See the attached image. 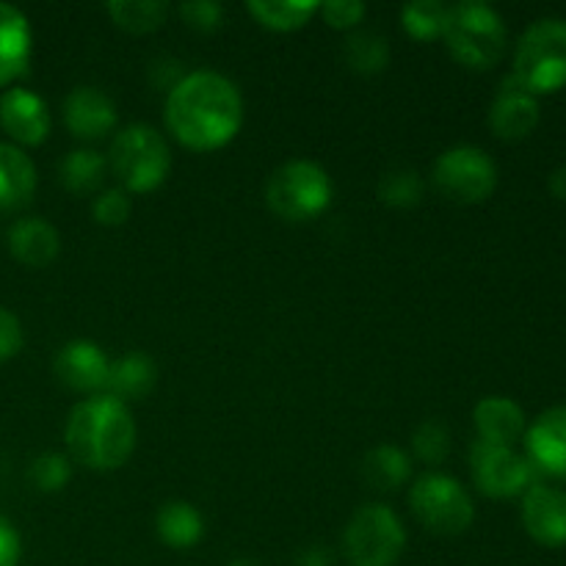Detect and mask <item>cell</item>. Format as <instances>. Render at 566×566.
Segmentation results:
<instances>
[{
  "label": "cell",
  "mask_w": 566,
  "mask_h": 566,
  "mask_svg": "<svg viewBox=\"0 0 566 566\" xmlns=\"http://www.w3.org/2000/svg\"><path fill=\"white\" fill-rule=\"evenodd\" d=\"M166 130L186 149L216 153L241 133L243 97L241 88L219 72H188L164 105Z\"/></svg>",
  "instance_id": "6da1fadb"
},
{
  "label": "cell",
  "mask_w": 566,
  "mask_h": 566,
  "mask_svg": "<svg viewBox=\"0 0 566 566\" xmlns=\"http://www.w3.org/2000/svg\"><path fill=\"white\" fill-rule=\"evenodd\" d=\"M136 423L127 403L108 392L77 401L64 426L70 457L97 473L125 468L136 451Z\"/></svg>",
  "instance_id": "7a4b0ae2"
},
{
  "label": "cell",
  "mask_w": 566,
  "mask_h": 566,
  "mask_svg": "<svg viewBox=\"0 0 566 566\" xmlns=\"http://www.w3.org/2000/svg\"><path fill=\"white\" fill-rule=\"evenodd\" d=\"M446 48L468 70H490L506 50L503 17L484 0H462L448 6Z\"/></svg>",
  "instance_id": "3957f363"
},
{
  "label": "cell",
  "mask_w": 566,
  "mask_h": 566,
  "mask_svg": "<svg viewBox=\"0 0 566 566\" xmlns=\"http://www.w3.org/2000/svg\"><path fill=\"white\" fill-rule=\"evenodd\" d=\"M108 166L122 191L149 193L164 186L171 169V149L164 133L149 125H127L114 136L108 149Z\"/></svg>",
  "instance_id": "277c9868"
},
{
  "label": "cell",
  "mask_w": 566,
  "mask_h": 566,
  "mask_svg": "<svg viewBox=\"0 0 566 566\" xmlns=\"http://www.w3.org/2000/svg\"><path fill=\"white\" fill-rule=\"evenodd\" d=\"M332 197L335 186L329 171L313 160H287L269 177L265 186V202L271 213L291 224L318 219L332 205Z\"/></svg>",
  "instance_id": "5b68a950"
},
{
  "label": "cell",
  "mask_w": 566,
  "mask_h": 566,
  "mask_svg": "<svg viewBox=\"0 0 566 566\" xmlns=\"http://www.w3.org/2000/svg\"><path fill=\"white\" fill-rule=\"evenodd\" d=\"M514 77L531 94L556 92L566 83V20L545 17L528 25L514 50Z\"/></svg>",
  "instance_id": "8992f818"
},
{
  "label": "cell",
  "mask_w": 566,
  "mask_h": 566,
  "mask_svg": "<svg viewBox=\"0 0 566 566\" xmlns=\"http://www.w3.org/2000/svg\"><path fill=\"white\" fill-rule=\"evenodd\" d=\"M407 547L401 517L385 503L357 509L343 531V556L352 566H396Z\"/></svg>",
  "instance_id": "52a82bcc"
},
{
  "label": "cell",
  "mask_w": 566,
  "mask_h": 566,
  "mask_svg": "<svg viewBox=\"0 0 566 566\" xmlns=\"http://www.w3.org/2000/svg\"><path fill=\"white\" fill-rule=\"evenodd\" d=\"M409 509L423 528L440 536H459L473 525L475 506L462 484L446 473H423L409 486Z\"/></svg>",
  "instance_id": "ba28073f"
},
{
  "label": "cell",
  "mask_w": 566,
  "mask_h": 566,
  "mask_svg": "<svg viewBox=\"0 0 566 566\" xmlns=\"http://www.w3.org/2000/svg\"><path fill=\"white\" fill-rule=\"evenodd\" d=\"M431 182L448 202L479 205L495 191L497 166L481 147L459 144L437 158L434 169H431Z\"/></svg>",
  "instance_id": "9c48e42d"
},
{
  "label": "cell",
  "mask_w": 566,
  "mask_h": 566,
  "mask_svg": "<svg viewBox=\"0 0 566 566\" xmlns=\"http://www.w3.org/2000/svg\"><path fill=\"white\" fill-rule=\"evenodd\" d=\"M470 470H473L475 486L490 497L523 495L528 486L536 484V468L512 446L475 440L470 448Z\"/></svg>",
  "instance_id": "30bf717a"
},
{
  "label": "cell",
  "mask_w": 566,
  "mask_h": 566,
  "mask_svg": "<svg viewBox=\"0 0 566 566\" xmlns=\"http://www.w3.org/2000/svg\"><path fill=\"white\" fill-rule=\"evenodd\" d=\"M0 127L14 147H39L48 142L53 119L48 103L36 92L11 86L0 94Z\"/></svg>",
  "instance_id": "8fae6325"
},
{
  "label": "cell",
  "mask_w": 566,
  "mask_h": 566,
  "mask_svg": "<svg viewBox=\"0 0 566 566\" xmlns=\"http://www.w3.org/2000/svg\"><path fill=\"white\" fill-rule=\"evenodd\" d=\"M116 103L97 86H75L64 99V125L81 142H99L116 130Z\"/></svg>",
  "instance_id": "7c38bea8"
},
{
  "label": "cell",
  "mask_w": 566,
  "mask_h": 566,
  "mask_svg": "<svg viewBox=\"0 0 566 566\" xmlns=\"http://www.w3.org/2000/svg\"><path fill=\"white\" fill-rule=\"evenodd\" d=\"M53 370L64 387L75 392H99L108 387L111 359L105 357L103 348L92 340H72L55 354Z\"/></svg>",
  "instance_id": "4fadbf2b"
},
{
  "label": "cell",
  "mask_w": 566,
  "mask_h": 566,
  "mask_svg": "<svg viewBox=\"0 0 566 566\" xmlns=\"http://www.w3.org/2000/svg\"><path fill=\"white\" fill-rule=\"evenodd\" d=\"M523 525L539 545H566V492L536 481L523 492Z\"/></svg>",
  "instance_id": "5bb4252c"
},
{
  "label": "cell",
  "mask_w": 566,
  "mask_h": 566,
  "mask_svg": "<svg viewBox=\"0 0 566 566\" xmlns=\"http://www.w3.org/2000/svg\"><path fill=\"white\" fill-rule=\"evenodd\" d=\"M536 125H539V103L517 77L509 75L497 88V97L490 108V127L495 136L517 142L528 136Z\"/></svg>",
  "instance_id": "9a60e30c"
},
{
  "label": "cell",
  "mask_w": 566,
  "mask_h": 566,
  "mask_svg": "<svg viewBox=\"0 0 566 566\" xmlns=\"http://www.w3.org/2000/svg\"><path fill=\"white\" fill-rule=\"evenodd\" d=\"M528 462L539 473L562 475L566 479V403L551 407L525 431Z\"/></svg>",
  "instance_id": "2e32d148"
},
{
  "label": "cell",
  "mask_w": 566,
  "mask_h": 566,
  "mask_svg": "<svg viewBox=\"0 0 566 566\" xmlns=\"http://www.w3.org/2000/svg\"><path fill=\"white\" fill-rule=\"evenodd\" d=\"M33 53L31 22L17 6L0 3V88L28 72Z\"/></svg>",
  "instance_id": "e0dca14e"
},
{
  "label": "cell",
  "mask_w": 566,
  "mask_h": 566,
  "mask_svg": "<svg viewBox=\"0 0 566 566\" xmlns=\"http://www.w3.org/2000/svg\"><path fill=\"white\" fill-rule=\"evenodd\" d=\"M9 252L28 269H44L61 252V235L48 219L25 216L9 227Z\"/></svg>",
  "instance_id": "ac0fdd59"
},
{
  "label": "cell",
  "mask_w": 566,
  "mask_h": 566,
  "mask_svg": "<svg viewBox=\"0 0 566 566\" xmlns=\"http://www.w3.org/2000/svg\"><path fill=\"white\" fill-rule=\"evenodd\" d=\"M36 166L25 149L0 142V210H20L36 193Z\"/></svg>",
  "instance_id": "d6986e66"
},
{
  "label": "cell",
  "mask_w": 566,
  "mask_h": 566,
  "mask_svg": "<svg viewBox=\"0 0 566 566\" xmlns=\"http://www.w3.org/2000/svg\"><path fill=\"white\" fill-rule=\"evenodd\" d=\"M473 423L475 431H479V440L495 442V446H512L525 431V412L512 398L490 396L475 403Z\"/></svg>",
  "instance_id": "ffe728a7"
},
{
  "label": "cell",
  "mask_w": 566,
  "mask_h": 566,
  "mask_svg": "<svg viewBox=\"0 0 566 566\" xmlns=\"http://www.w3.org/2000/svg\"><path fill=\"white\" fill-rule=\"evenodd\" d=\"M155 381H158V365H155V359L144 352H127L116 363H111L105 392L125 403L142 401L144 396L153 392Z\"/></svg>",
  "instance_id": "44dd1931"
},
{
  "label": "cell",
  "mask_w": 566,
  "mask_h": 566,
  "mask_svg": "<svg viewBox=\"0 0 566 566\" xmlns=\"http://www.w3.org/2000/svg\"><path fill=\"white\" fill-rule=\"evenodd\" d=\"M155 531L171 551H191L202 542L205 520L197 506L186 501H166L155 514Z\"/></svg>",
  "instance_id": "7402d4cb"
},
{
  "label": "cell",
  "mask_w": 566,
  "mask_h": 566,
  "mask_svg": "<svg viewBox=\"0 0 566 566\" xmlns=\"http://www.w3.org/2000/svg\"><path fill=\"white\" fill-rule=\"evenodd\" d=\"M363 479L379 492H396L412 479V459L398 446H376L363 459Z\"/></svg>",
  "instance_id": "603a6c76"
},
{
  "label": "cell",
  "mask_w": 566,
  "mask_h": 566,
  "mask_svg": "<svg viewBox=\"0 0 566 566\" xmlns=\"http://www.w3.org/2000/svg\"><path fill=\"white\" fill-rule=\"evenodd\" d=\"M321 3L315 0H249L247 11L258 25L276 33H291L307 25L318 14Z\"/></svg>",
  "instance_id": "cb8c5ba5"
},
{
  "label": "cell",
  "mask_w": 566,
  "mask_h": 566,
  "mask_svg": "<svg viewBox=\"0 0 566 566\" xmlns=\"http://www.w3.org/2000/svg\"><path fill=\"white\" fill-rule=\"evenodd\" d=\"M105 166H108V160L97 149H72L59 164V180L75 197H86L103 186Z\"/></svg>",
  "instance_id": "d4e9b609"
},
{
  "label": "cell",
  "mask_w": 566,
  "mask_h": 566,
  "mask_svg": "<svg viewBox=\"0 0 566 566\" xmlns=\"http://www.w3.org/2000/svg\"><path fill=\"white\" fill-rule=\"evenodd\" d=\"M105 11L116 22V28L133 33V36L158 31L169 17V6L164 0H114L105 6Z\"/></svg>",
  "instance_id": "484cf974"
},
{
  "label": "cell",
  "mask_w": 566,
  "mask_h": 566,
  "mask_svg": "<svg viewBox=\"0 0 566 566\" xmlns=\"http://www.w3.org/2000/svg\"><path fill=\"white\" fill-rule=\"evenodd\" d=\"M348 70L359 75H379L390 64V42L376 31H354L343 44Z\"/></svg>",
  "instance_id": "4316f807"
},
{
  "label": "cell",
  "mask_w": 566,
  "mask_h": 566,
  "mask_svg": "<svg viewBox=\"0 0 566 566\" xmlns=\"http://www.w3.org/2000/svg\"><path fill=\"white\" fill-rule=\"evenodd\" d=\"M448 6L440 0H412L401 9V25L418 42H434L446 33Z\"/></svg>",
  "instance_id": "83f0119b"
},
{
  "label": "cell",
  "mask_w": 566,
  "mask_h": 566,
  "mask_svg": "<svg viewBox=\"0 0 566 566\" xmlns=\"http://www.w3.org/2000/svg\"><path fill=\"white\" fill-rule=\"evenodd\" d=\"M376 193H379L381 205H387V208L409 210L423 202L426 186L423 177L415 169H392L381 177Z\"/></svg>",
  "instance_id": "f1b7e54d"
},
{
  "label": "cell",
  "mask_w": 566,
  "mask_h": 566,
  "mask_svg": "<svg viewBox=\"0 0 566 566\" xmlns=\"http://www.w3.org/2000/svg\"><path fill=\"white\" fill-rule=\"evenodd\" d=\"M72 479V464L70 459L61 457V453H42L31 462L28 468V481L33 484V490L44 492V495H53L61 492Z\"/></svg>",
  "instance_id": "f546056e"
},
{
  "label": "cell",
  "mask_w": 566,
  "mask_h": 566,
  "mask_svg": "<svg viewBox=\"0 0 566 566\" xmlns=\"http://www.w3.org/2000/svg\"><path fill=\"white\" fill-rule=\"evenodd\" d=\"M412 451L420 462L442 464L451 451V434L442 420H423L412 434Z\"/></svg>",
  "instance_id": "4dcf8cb0"
},
{
  "label": "cell",
  "mask_w": 566,
  "mask_h": 566,
  "mask_svg": "<svg viewBox=\"0 0 566 566\" xmlns=\"http://www.w3.org/2000/svg\"><path fill=\"white\" fill-rule=\"evenodd\" d=\"M133 213L130 193L122 191V188H108V191H99L97 199L92 205V216L97 224L103 227H122Z\"/></svg>",
  "instance_id": "1f68e13d"
},
{
  "label": "cell",
  "mask_w": 566,
  "mask_h": 566,
  "mask_svg": "<svg viewBox=\"0 0 566 566\" xmlns=\"http://www.w3.org/2000/svg\"><path fill=\"white\" fill-rule=\"evenodd\" d=\"M180 17L193 31L213 33L224 25V6L216 0H188L180 6Z\"/></svg>",
  "instance_id": "d6a6232c"
},
{
  "label": "cell",
  "mask_w": 566,
  "mask_h": 566,
  "mask_svg": "<svg viewBox=\"0 0 566 566\" xmlns=\"http://www.w3.org/2000/svg\"><path fill=\"white\" fill-rule=\"evenodd\" d=\"M365 11L368 9L359 0H326V3H321L318 14L335 31H354L363 22Z\"/></svg>",
  "instance_id": "836d02e7"
},
{
  "label": "cell",
  "mask_w": 566,
  "mask_h": 566,
  "mask_svg": "<svg viewBox=\"0 0 566 566\" xmlns=\"http://www.w3.org/2000/svg\"><path fill=\"white\" fill-rule=\"evenodd\" d=\"M22 340H25V335H22L20 318L9 307L0 304V365L20 354Z\"/></svg>",
  "instance_id": "e575fe53"
},
{
  "label": "cell",
  "mask_w": 566,
  "mask_h": 566,
  "mask_svg": "<svg viewBox=\"0 0 566 566\" xmlns=\"http://www.w3.org/2000/svg\"><path fill=\"white\" fill-rule=\"evenodd\" d=\"M182 64L177 59H158L149 64V81L155 83L158 88H166V94L182 81Z\"/></svg>",
  "instance_id": "d590c367"
},
{
  "label": "cell",
  "mask_w": 566,
  "mask_h": 566,
  "mask_svg": "<svg viewBox=\"0 0 566 566\" xmlns=\"http://www.w3.org/2000/svg\"><path fill=\"white\" fill-rule=\"evenodd\" d=\"M22 556V539L14 525L0 514V566H17Z\"/></svg>",
  "instance_id": "8d00e7d4"
},
{
  "label": "cell",
  "mask_w": 566,
  "mask_h": 566,
  "mask_svg": "<svg viewBox=\"0 0 566 566\" xmlns=\"http://www.w3.org/2000/svg\"><path fill=\"white\" fill-rule=\"evenodd\" d=\"M296 566H335V553L326 545H310L298 553Z\"/></svg>",
  "instance_id": "74e56055"
},
{
  "label": "cell",
  "mask_w": 566,
  "mask_h": 566,
  "mask_svg": "<svg viewBox=\"0 0 566 566\" xmlns=\"http://www.w3.org/2000/svg\"><path fill=\"white\" fill-rule=\"evenodd\" d=\"M551 191L556 193L558 199H566V164L558 166V169H553V175H551Z\"/></svg>",
  "instance_id": "f35d334b"
},
{
  "label": "cell",
  "mask_w": 566,
  "mask_h": 566,
  "mask_svg": "<svg viewBox=\"0 0 566 566\" xmlns=\"http://www.w3.org/2000/svg\"><path fill=\"white\" fill-rule=\"evenodd\" d=\"M227 566H260V564H254L252 558H235V562H230Z\"/></svg>",
  "instance_id": "ab89813d"
}]
</instances>
